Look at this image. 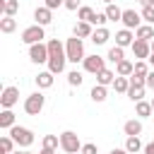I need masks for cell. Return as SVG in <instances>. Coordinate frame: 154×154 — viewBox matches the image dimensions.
Returning a JSON list of instances; mask_svg holds the SVG:
<instances>
[{
  "instance_id": "6da1fadb",
  "label": "cell",
  "mask_w": 154,
  "mask_h": 154,
  "mask_svg": "<svg viewBox=\"0 0 154 154\" xmlns=\"http://www.w3.org/2000/svg\"><path fill=\"white\" fill-rule=\"evenodd\" d=\"M65 63H67V53H65V43H60L58 38H51L48 41V70L53 75H60L65 70Z\"/></svg>"
},
{
  "instance_id": "7a4b0ae2",
  "label": "cell",
  "mask_w": 154,
  "mask_h": 154,
  "mask_svg": "<svg viewBox=\"0 0 154 154\" xmlns=\"http://www.w3.org/2000/svg\"><path fill=\"white\" fill-rule=\"evenodd\" d=\"M65 53H67V60L70 63H84V41L82 38H77V36H70L67 41H65Z\"/></svg>"
},
{
  "instance_id": "3957f363",
  "label": "cell",
  "mask_w": 154,
  "mask_h": 154,
  "mask_svg": "<svg viewBox=\"0 0 154 154\" xmlns=\"http://www.w3.org/2000/svg\"><path fill=\"white\" fill-rule=\"evenodd\" d=\"M10 137L14 140V144L17 147H22V149H26V147H31L34 144V132L29 130V128H24V125H14L12 130H10Z\"/></svg>"
},
{
  "instance_id": "277c9868",
  "label": "cell",
  "mask_w": 154,
  "mask_h": 154,
  "mask_svg": "<svg viewBox=\"0 0 154 154\" xmlns=\"http://www.w3.org/2000/svg\"><path fill=\"white\" fill-rule=\"evenodd\" d=\"M60 149H63L65 154H79V152H82V142H79L77 132H72V130L60 132Z\"/></svg>"
},
{
  "instance_id": "5b68a950",
  "label": "cell",
  "mask_w": 154,
  "mask_h": 154,
  "mask_svg": "<svg viewBox=\"0 0 154 154\" xmlns=\"http://www.w3.org/2000/svg\"><path fill=\"white\" fill-rule=\"evenodd\" d=\"M22 43H26V46H34V43H43V38H46V26H38V24H31V26H26L24 31H22Z\"/></svg>"
},
{
  "instance_id": "8992f818",
  "label": "cell",
  "mask_w": 154,
  "mask_h": 154,
  "mask_svg": "<svg viewBox=\"0 0 154 154\" xmlns=\"http://www.w3.org/2000/svg\"><path fill=\"white\" fill-rule=\"evenodd\" d=\"M43 106H46V96L41 91H34L24 99V113L26 116H38L43 111Z\"/></svg>"
},
{
  "instance_id": "52a82bcc",
  "label": "cell",
  "mask_w": 154,
  "mask_h": 154,
  "mask_svg": "<svg viewBox=\"0 0 154 154\" xmlns=\"http://www.w3.org/2000/svg\"><path fill=\"white\" fill-rule=\"evenodd\" d=\"M29 60L36 63V65L48 63V43H34V46H29Z\"/></svg>"
},
{
  "instance_id": "ba28073f",
  "label": "cell",
  "mask_w": 154,
  "mask_h": 154,
  "mask_svg": "<svg viewBox=\"0 0 154 154\" xmlns=\"http://www.w3.org/2000/svg\"><path fill=\"white\" fill-rule=\"evenodd\" d=\"M82 65H84V72H89V75H99V72L106 67V58H101V55L94 53V55H87Z\"/></svg>"
},
{
  "instance_id": "9c48e42d",
  "label": "cell",
  "mask_w": 154,
  "mask_h": 154,
  "mask_svg": "<svg viewBox=\"0 0 154 154\" xmlns=\"http://www.w3.org/2000/svg\"><path fill=\"white\" fill-rule=\"evenodd\" d=\"M17 101H19V89H17V87H12V84H10V87H5V89H2V94H0V106H2V108H12Z\"/></svg>"
},
{
  "instance_id": "30bf717a",
  "label": "cell",
  "mask_w": 154,
  "mask_h": 154,
  "mask_svg": "<svg viewBox=\"0 0 154 154\" xmlns=\"http://www.w3.org/2000/svg\"><path fill=\"white\" fill-rule=\"evenodd\" d=\"M123 29H137V26H142V14L140 12H135V10H123Z\"/></svg>"
},
{
  "instance_id": "8fae6325",
  "label": "cell",
  "mask_w": 154,
  "mask_h": 154,
  "mask_svg": "<svg viewBox=\"0 0 154 154\" xmlns=\"http://www.w3.org/2000/svg\"><path fill=\"white\" fill-rule=\"evenodd\" d=\"M130 48H132V55H135L137 60H149V55H152V43H149V41L135 38V43H132Z\"/></svg>"
},
{
  "instance_id": "7c38bea8",
  "label": "cell",
  "mask_w": 154,
  "mask_h": 154,
  "mask_svg": "<svg viewBox=\"0 0 154 154\" xmlns=\"http://www.w3.org/2000/svg\"><path fill=\"white\" fill-rule=\"evenodd\" d=\"M34 19H36L38 26H48V24L53 22V10H48L46 5H41V7L34 10Z\"/></svg>"
},
{
  "instance_id": "4fadbf2b",
  "label": "cell",
  "mask_w": 154,
  "mask_h": 154,
  "mask_svg": "<svg viewBox=\"0 0 154 154\" xmlns=\"http://www.w3.org/2000/svg\"><path fill=\"white\" fill-rule=\"evenodd\" d=\"M123 132H125V137H140V135H142V120H140V118L125 120V123H123Z\"/></svg>"
},
{
  "instance_id": "5bb4252c",
  "label": "cell",
  "mask_w": 154,
  "mask_h": 154,
  "mask_svg": "<svg viewBox=\"0 0 154 154\" xmlns=\"http://www.w3.org/2000/svg\"><path fill=\"white\" fill-rule=\"evenodd\" d=\"M34 82H36L38 91H41V89H51V87H53V82H55V75H53L51 70H43V72H38V75L34 77Z\"/></svg>"
},
{
  "instance_id": "9a60e30c",
  "label": "cell",
  "mask_w": 154,
  "mask_h": 154,
  "mask_svg": "<svg viewBox=\"0 0 154 154\" xmlns=\"http://www.w3.org/2000/svg\"><path fill=\"white\" fill-rule=\"evenodd\" d=\"M132 43H135V34H132L130 29H120V31H116V46L128 48V46H132Z\"/></svg>"
},
{
  "instance_id": "2e32d148",
  "label": "cell",
  "mask_w": 154,
  "mask_h": 154,
  "mask_svg": "<svg viewBox=\"0 0 154 154\" xmlns=\"http://www.w3.org/2000/svg\"><path fill=\"white\" fill-rule=\"evenodd\" d=\"M91 34H94V26L89 22H77L72 29V36H77V38H91Z\"/></svg>"
},
{
  "instance_id": "e0dca14e",
  "label": "cell",
  "mask_w": 154,
  "mask_h": 154,
  "mask_svg": "<svg viewBox=\"0 0 154 154\" xmlns=\"http://www.w3.org/2000/svg\"><path fill=\"white\" fill-rule=\"evenodd\" d=\"M14 120H17V116L12 113V108H2V111H0V128H2V130H12V128L17 125Z\"/></svg>"
},
{
  "instance_id": "ac0fdd59",
  "label": "cell",
  "mask_w": 154,
  "mask_h": 154,
  "mask_svg": "<svg viewBox=\"0 0 154 154\" xmlns=\"http://www.w3.org/2000/svg\"><path fill=\"white\" fill-rule=\"evenodd\" d=\"M135 38H140V41H154V24H142V26H137L135 29Z\"/></svg>"
},
{
  "instance_id": "d6986e66",
  "label": "cell",
  "mask_w": 154,
  "mask_h": 154,
  "mask_svg": "<svg viewBox=\"0 0 154 154\" xmlns=\"http://www.w3.org/2000/svg\"><path fill=\"white\" fill-rule=\"evenodd\" d=\"M108 38H111V31H108L106 26H96V29H94V34H91L94 46H103V43H108Z\"/></svg>"
},
{
  "instance_id": "ffe728a7",
  "label": "cell",
  "mask_w": 154,
  "mask_h": 154,
  "mask_svg": "<svg viewBox=\"0 0 154 154\" xmlns=\"http://www.w3.org/2000/svg\"><path fill=\"white\" fill-rule=\"evenodd\" d=\"M116 70H108V67H103L99 75H96V84H101V87H108V84H113L116 82Z\"/></svg>"
},
{
  "instance_id": "44dd1931",
  "label": "cell",
  "mask_w": 154,
  "mask_h": 154,
  "mask_svg": "<svg viewBox=\"0 0 154 154\" xmlns=\"http://www.w3.org/2000/svg\"><path fill=\"white\" fill-rule=\"evenodd\" d=\"M89 96H91V101H94V103H103V101L108 99V87L94 84V87H91V91H89Z\"/></svg>"
},
{
  "instance_id": "7402d4cb",
  "label": "cell",
  "mask_w": 154,
  "mask_h": 154,
  "mask_svg": "<svg viewBox=\"0 0 154 154\" xmlns=\"http://www.w3.org/2000/svg\"><path fill=\"white\" fill-rule=\"evenodd\" d=\"M132 72H135V63H130V60H120L116 65V75L118 77H132Z\"/></svg>"
},
{
  "instance_id": "603a6c76",
  "label": "cell",
  "mask_w": 154,
  "mask_h": 154,
  "mask_svg": "<svg viewBox=\"0 0 154 154\" xmlns=\"http://www.w3.org/2000/svg\"><path fill=\"white\" fill-rule=\"evenodd\" d=\"M106 60H111L113 65H118L120 60H125V48H120V46H111V48H108Z\"/></svg>"
},
{
  "instance_id": "cb8c5ba5",
  "label": "cell",
  "mask_w": 154,
  "mask_h": 154,
  "mask_svg": "<svg viewBox=\"0 0 154 154\" xmlns=\"http://www.w3.org/2000/svg\"><path fill=\"white\" fill-rule=\"evenodd\" d=\"M144 91H147V87L130 84V89H128V99H130L132 103H137V101H144Z\"/></svg>"
},
{
  "instance_id": "d4e9b609",
  "label": "cell",
  "mask_w": 154,
  "mask_h": 154,
  "mask_svg": "<svg viewBox=\"0 0 154 154\" xmlns=\"http://www.w3.org/2000/svg\"><path fill=\"white\" fill-rule=\"evenodd\" d=\"M152 113H154V111H152V103H149V101H137V103H135V116H137L140 120H142V118H149Z\"/></svg>"
},
{
  "instance_id": "484cf974",
  "label": "cell",
  "mask_w": 154,
  "mask_h": 154,
  "mask_svg": "<svg viewBox=\"0 0 154 154\" xmlns=\"http://www.w3.org/2000/svg\"><path fill=\"white\" fill-rule=\"evenodd\" d=\"M0 10H2L5 17H14L17 10H19V2H17V0H2V2H0Z\"/></svg>"
},
{
  "instance_id": "4316f807",
  "label": "cell",
  "mask_w": 154,
  "mask_h": 154,
  "mask_svg": "<svg viewBox=\"0 0 154 154\" xmlns=\"http://www.w3.org/2000/svg\"><path fill=\"white\" fill-rule=\"evenodd\" d=\"M103 12H106L108 22H120V19H123V10H120L116 2H113V5H106V10H103Z\"/></svg>"
},
{
  "instance_id": "83f0119b",
  "label": "cell",
  "mask_w": 154,
  "mask_h": 154,
  "mask_svg": "<svg viewBox=\"0 0 154 154\" xmlns=\"http://www.w3.org/2000/svg\"><path fill=\"white\" fill-rule=\"evenodd\" d=\"M14 29H17V19L14 17H2L0 19V31L2 34H12Z\"/></svg>"
},
{
  "instance_id": "f1b7e54d",
  "label": "cell",
  "mask_w": 154,
  "mask_h": 154,
  "mask_svg": "<svg viewBox=\"0 0 154 154\" xmlns=\"http://www.w3.org/2000/svg\"><path fill=\"white\" fill-rule=\"evenodd\" d=\"M147 75H149V65H147L144 60H137V63H135V72H132V77H137V79H147Z\"/></svg>"
},
{
  "instance_id": "f546056e",
  "label": "cell",
  "mask_w": 154,
  "mask_h": 154,
  "mask_svg": "<svg viewBox=\"0 0 154 154\" xmlns=\"http://www.w3.org/2000/svg\"><path fill=\"white\" fill-rule=\"evenodd\" d=\"M118 94H128V89H130V77H116V82L111 84Z\"/></svg>"
},
{
  "instance_id": "4dcf8cb0",
  "label": "cell",
  "mask_w": 154,
  "mask_h": 154,
  "mask_svg": "<svg viewBox=\"0 0 154 154\" xmlns=\"http://www.w3.org/2000/svg\"><path fill=\"white\" fill-rule=\"evenodd\" d=\"M125 149H128L130 154H137V152L144 149V144L140 142V137H128V140H125Z\"/></svg>"
},
{
  "instance_id": "1f68e13d",
  "label": "cell",
  "mask_w": 154,
  "mask_h": 154,
  "mask_svg": "<svg viewBox=\"0 0 154 154\" xmlns=\"http://www.w3.org/2000/svg\"><path fill=\"white\" fill-rule=\"evenodd\" d=\"M14 152V140L10 135H2L0 137V154H12Z\"/></svg>"
},
{
  "instance_id": "d6a6232c",
  "label": "cell",
  "mask_w": 154,
  "mask_h": 154,
  "mask_svg": "<svg viewBox=\"0 0 154 154\" xmlns=\"http://www.w3.org/2000/svg\"><path fill=\"white\" fill-rule=\"evenodd\" d=\"M41 147H46V149H58V147H60V135H43Z\"/></svg>"
},
{
  "instance_id": "836d02e7",
  "label": "cell",
  "mask_w": 154,
  "mask_h": 154,
  "mask_svg": "<svg viewBox=\"0 0 154 154\" xmlns=\"http://www.w3.org/2000/svg\"><path fill=\"white\" fill-rule=\"evenodd\" d=\"M91 17H94V10H91V7L82 5V7L77 10V22H91Z\"/></svg>"
},
{
  "instance_id": "e575fe53",
  "label": "cell",
  "mask_w": 154,
  "mask_h": 154,
  "mask_svg": "<svg viewBox=\"0 0 154 154\" xmlns=\"http://www.w3.org/2000/svg\"><path fill=\"white\" fill-rule=\"evenodd\" d=\"M82 79H84V77H82L79 70H70V72H67V84H70V87H79Z\"/></svg>"
},
{
  "instance_id": "d590c367",
  "label": "cell",
  "mask_w": 154,
  "mask_h": 154,
  "mask_svg": "<svg viewBox=\"0 0 154 154\" xmlns=\"http://www.w3.org/2000/svg\"><path fill=\"white\" fill-rule=\"evenodd\" d=\"M106 22H108L106 12H94V17H91V22H89V24H91V26H103Z\"/></svg>"
},
{
  "instance_id": "8d00e7d4",
  "label": "cell",
  "mask_w": 154,
  "mask_h": 154,
  "mask_svg": "<svg viewBox=\"0 0 154 154\" xmlns=\"http://www.w3.org/2000/svg\"><path fill=\"white\" fill-rule=\"evenodd\" d=\"M142 19L147 22V24H154V7H142Z\"/></svg>"
},
{
  "instance_id": "74e56055",
  "label": "cell",
  "mask_w": 154,
  "mask_h": 154,
  "mask_svg": "<svg viewBox=\"0 0 154 154\" xmlns=\"http://www.w3.org/2000/svg\"><path fill=\"white\" fill-rule=\"evenodd\" d=\"M79 154H99V147L94 142H87V144H82V152Z\"/></svg>"
},
{
  "instance_id": "f35d334b",
  "label": "cell",
  "mask_w": 154,
  "mask_h": 154,
  "mask_svg": "<svg viewBox=\"0 0 154 154\" xmlns=\"http://www.w3.org/2000/svg\"><path fill=\"white\" fill-rule=\"evenodd\" d=\"M82 7V0H65V10H70V12H77Z\"/></svg>"
},
{
  "instance_id": "ab89813d",
  "label": "cell",
  "mask_w": 154,
  "mask_h": 154,
  "mask_svg": "<svg viewBox=\"0 0 154 154\" xmlns=\"http://www.w3.org/2000/svg\"><path fill=\"white\" fill-rule=\"evenodd\" d=\"M48 10H58V7H65V0H46L43 2Z\"/></svg>"
},
{
  "instance_id": "60d3db41",
  "label": "cell",
  "mask_w": 154,
  "mask_h": 154,
  "mask_svg": "<svg viewBox=\"0 0 154 154\" xmlns=\"http://www.w3.org/2000/svg\"><path fill=\"white\" fill-rule=\"evenodd\" d=\"M144 87L154 91V72H149V75H147V79H144Z\"/></svg>"
},
{
  "instance_id": "b9f144b4",
  "label": "cell",
  "mask_w": 154,
  "mask_h": 154,
  "mask_svg": "<svg viewBox=\"0 0 154 154\" xmlns=\"http://www.w3.org/2000/svg\"><path fill=\"white\" fill-rule=\"evenodd\" d=\"M108 154H130V152H128L125 147H123V149H120V147H113V149H111Z\"/></svg>"
},
{
  "instance_id": "7bdbcfd3",
  "label": "cell",
  "mask_w": 154,
  "mask_h": 154,
  "mask_svg": "<svg viewBox=\"0 0 154 154\" xmlns=\"http://www.w3.org/2000/svg\"><path fill=\"white\" fill-rule=\"evenodd\" d=\"M144 154H154V140L149 142V144H144V149H142Z\"/></svg>"
},
{
  "instance_id": "ee69618b",
  "label": "cell",
  "mask_w": 154,
  "mask_h": 154,
  "mask_svg": "<svg viewBox=\"0 0 154 154\" xmlns=\"http://www.w3.org/2000/svg\"><path fill=\"white\" fill-rule=\"evenodd\" d=\"M142 2V7H154V0H140Z\"/></svg>"
},
{
  "instance_id": "f6af8a7d",
  "label": "cell",
  "mask_w": 154,
  "mask_h": 154,
  "mask_svg": "<svg viewBox=\"0 0 154 154\" xmlns=\"http://www.w3.org/2000/svg\"><path fill=\"white\" fill-rule=\"evenodd\" d=\"M38 154H55V149H46V147H41V152Z\"/></svg>"
},
{
  "instance_id": "bcb514c9",
  "label": "cell",
  "mask_w": 154,
  "mask_h": 154,
  "mask_svg": "<svg viewBox=\"0 0 154 154\" xmlns=\"http://www.w3.org/2000/svg\"><path fill=\"white\" fill-rule=\"evenodd\" d=\"M149 65H154V51H152V55H149Z\"/></svg>"
},
{
  "instance_id": "7dc6e473",
  "label": "cell",
  "mask_w": 154,
  "mask_h": 154,
  "mask_svg": "<svg viewBox=\"0 0 154 154\" xmlns=\"http://www.w3.org/2000/svg\"><path fill=\"white\" fill-rule=\"evenodd\" d=\"M101 2H106V5H113V0H101Z\"/></svg>"
},
{
  "instance_id": "c3c4849f",
  "label": "cell",
  "mask_w": 154,
  "mask_h": 154,
  "mask_svg": "<svg viewBox=\"0 0 154 154\" xmlns=\"http://www.w3.org/2000/svg\"><path fill=\"white\" fill-rule=\"evenodd\" d=\"M149 103H152V111H154V96H152V101H149Z\"/></svg>"
},
{
  "instance_id": "681fc988",
  "label": "cell",
  "mask_w": 154,
  "mask_h": 154,
  "mask_svg": "<svg viewBox=\"0 0 154 154\" xmlns=\"http://www.w3.org/2000/svg\"><path fill=\"white\" fill-rule=\"evenodd\" d=\"M12 154H19V152H12Z\"/></svg>"
}]
</instances>
